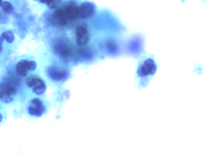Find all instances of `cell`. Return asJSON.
Here are the masks:
<instances>
[{"label": "cell", "mask_w": 209, "mask_h": 155, "mask_svg": "<svg viewBox=\"0 0 209 155\" xmlns=\"http://www.w3.org/2000/svg\"><path fill=\"white\" fill-rule=\"evenodd\" d=\"M18 92L16 86L6 80L0 83V100L5 103L13 102Z\"/></svg>", "instance_id": "1"}, {"label": "cell", "mask_w": 209, "mask_h": 155, "mask_svg": "<svg viewBox=\"0 0 209 155\" xmlns=\"http://www.w3.org/2000/svg\"><path fill=\"white\" fill-rule=\"evenodd\" d=\"M27 85L32 88L33 91L36 95L43 94L46 90V86L42 79L36 76H30L25 79Z\"/></svg>", "instance_id": "2"}, {"label": "cell", "mask_w": 209, "mask_h": 155, "mask_svg": "<svg viewBox=\"0 0 209 155\" xmlns=\"http://www.w3.org/2000/svg\"><path fill=\"white\" fill-rule=\"evenodd\" d=\"M45 111L44 103L38 98L32 99L28 105V112L33 116L40 117Z\"/></svg>", "instance_id": "3"}, {"label": "cell", "mask_w": 209, "mask_h": 155, "mask_svg": "<svg viewBox=\"0 0 209 155\" xmlns=\"http://www.w3.org/2000/svg\"><path fill=\"white\" fill-rule=\"evenodd\" d=\"M36 68V63L35 62L22 61L17 64L16 67V70L19 75L25 77L27 75L28 71H34Z\"/></svg>", "instance_id": "4"}, {"label": "cell", "mask_w": 209, "mask_h": 155, "mask_svg": "<svg viewBox=\"0 0 209 155\" xmlns=\"http://www.w3.org/2000/svg\"><path fill=\"white\" fill-rule=\"evenodd\" d=\"M156 71V65L152 59H147L144 64L139 68L138 72L141 76H146L149 74H153Z\"/></svg>", "instance_id": "5"}, {"label": "cell", "mask_w": 209, "mask_h": 155, "mask_svg": "<svg viewBox=\"0 0 209 155\" xmlns=\"http://www.w3.org/2000/svg\"><path fill=\"white\" fill-rule=\"evenodd\" d=\"M79 17L86 19L91 17L95 12V7L90 3H84L79 7Z\"/></svg>", "instance_id": "6"}, {"label": "cell", "mask_w": 209, "mask_h": 155, "mask_svg": "<svg viewBox=\"0 0 209 155\" xmlns=\"http://www.w3.org/2000/svg\"><path fill=\"white\" fill-rule=\"evenodd\" d=\"M67 19L64 11L62 9L56 10L50 17V21L52 24L60 26L64 25L67 22Z\"/></svg>", "instance_id": "7"}, {"label": "cell", "mask_w": 209, "mask_h": 155, "mask_svg": "<svg viewBox=\"0 0 209 155\" xmlns=\"http://www.w3.org/2000/svg\"><path fill=\"white\" fill-rule=\"evenodd\" d=\"M49 76L55 81H61L64 79L67 76L66 72L56 67H50L48 70Z\"/></svg>", "instance_id": "8"}, {"label": "cell", "mask_w": 209, "mask_h": 155, "mask_svg": "<svg viewBox=\"0 0 209 155\" xmlns=\"http://www.w3.org/2000/svg\"><path fill=\"white\" fill-rule=\"evenodd\" d=\"M63 11L67 19L73 20L79 17V7L76 5H68Z\"/></svg>", "instance_id": "9"}, {"label": "cell", "mask_w": 209, "mask_h": 155, "mask_svg": "<svg viewBox=\"0 0 209 155\" xmlns=\"http://www.w3.org/2000/svg\"><path fill=\"white\" fill-rule=\"evenodd\" d=\"M1 7L4 13L8 14H11L14 11V7L8 2H3Z\"/></svg>", "instance_id": "10"}, {"label": "cell", "mask_w": 209, "mask_h": 155, "mask_svg": "<svg viewBox=\"0 0 209 155\" xmlns=\"http://www.w3.org/2000/svg\"><path fill=\"white\" fill-rule=\"evenodd\" d=\"M2 35L4 38V39L6 40L9 43L13 42L14 40V35L13 33L10 30L5 31L4 33L2 34Z\"/></svg>", "instance_id": "11"}, {"label": "cell", "mask_w": 209, "mask_h": 155, "mask_svg": "<svg viewBox=\"0 0 209 155\" xmlns=\"http://www.w3.org/2000/svg\"><path fill=\"white\" fill-rule=\"evenodd\" d=\"M89 39H90V37H89V35L88 34V35H85L84 36L77 38L76 41H77V43L79 46H84L88 43Z\"/></svg>", "instance_id": "12"}, {"label": "cell", "mask_w": 209, "mask_h": 155, "mask_svg": "<svg viewBox=\"0 0 209 155\" xmlns=\"http://www.w3.org/2000/svg\"><path fill=\"white\" fill-rule=\"evenodd\" d=\"M88 34V33L87 30L84 27H80L77 29V31H76L77 38L82 37V36H84L87 35Z\"/></svg>", "instance_id": "13"}, {"label": "cell", "mask_w": 209, "mask_h": 155, "mask_svg": "<svg viewBox=\"0 0 209 155\" xmlns=\"http://www.w3.org/2000/svg\"><path fill=\"white\" fill-rule=\"evenodd\" d=\"M60 2H61V0H54V2H53V3L49 7L52 9L56 8L59 5Z\"/></svg>", "instance_id": "14"}, {"label": "cell", "mask_w": 209, "mask_h": 155, "mask_svg": "<svg viewBox=\"0 0 209 155\" xmlns=\"http://www.w3.org/2000/svg\"><path fill=\"white\" fill-rule=\"evenodd\" d=\"M39 2L42 3H45L49 6H50L53 3L54 0H39Z\"/></svg>", "instance_id": "15"}, {"label": "cell", "mask_w": 209, "mask_h": 155, "mask_svg": "<svg viewBox=\"0 0 209 155\" xmlns=\"http://www.w3.org/2000/svg\"><path fill=\"white\" fill-rule=\"evenodd\" d=\"M3 50V46H2V43H0V53Z\"/></svg>", "instance_id": "16"}, {"label": "cell", "mask_w": 209, "mask_h": 155, "mask_svg": "<svg viewBox=\"0 0 209 155\" xmlns=\"http://www.w3.org/2000/svg\"><path fill=\"white\" fill-rule=\"evenodd\" d=\"M2 3H3V0H0V7H1L2 5Z\"/></svg>", "instance_id": "17"}, {"label": "cell", "mask_w": 209, "mask_h": 155, "mask_svg": "<svg viewBox=\"0 0 209 155\" xmlns=\"http://www.w3.org/2000/svg\"></svg>", "instance_id": "18"}]
</instances>
